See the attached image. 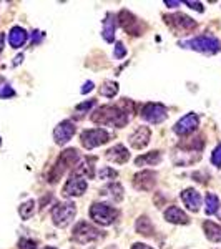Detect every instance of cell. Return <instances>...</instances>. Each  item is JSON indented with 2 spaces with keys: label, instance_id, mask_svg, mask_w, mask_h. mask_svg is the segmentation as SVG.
<instances>
[{
  "label": "cell",
  "instance_id": "cell-33",
  "mask_svg": "<svg viewBox=\"0 0 221 249\" xmlns=\"http://www.w3.org/2000/svg\"><path fill=\"white\" fill-rule=\"evenodd\" d=\"M118 176V173H116L115 170H111V168L105 166L102 171H100V178L102 179H108V178H116Z\"/></svg>",
  "mask_w": 221,
  "mask_h": 249
},
{
  "label": "cell",
  "instance_id": "cell-11",
  "mask_svg": "<svg viewBox=\"0 0 221 249\" xmlns=\"http://www.w3.org/2000/svg\"><path fill=\"white\" fill-rule=\"evenodd\" d=\"M88 183L83 176H77V175H72L70 178L67 179L65 186L62 190V195L65 198H75V196H82L83 193L87 191Z\"/></svg>",
  "mask_w": 221,
  "mask_h": 249
},
{
  "label": "cell",
  "instance_id": "cell-1",
  "mask_svg": "<svg viewBox=\"0 0 221 249\" xmlns=\"http://www.w3.org/2000/svg\"><path fill=\"white\" fill-rule=\"evenodd\" d=\"M92 122L96 124H103V126L123 128L130 122V115H128V110L120 105H105L100 107L95 113H92Z\"/></svg>",
  "mask_w": 221,
  "mask_h": 249
},
{
  "label": "cell",
  "instance_id": "cell-12",
  "mask_svg": "<svg viewBox=\"0 0 221 249\" xmlns=\"http://www.w3.org/2000/svg\"><path fill=\"white\" fill-rule=\"evenodd\" d=\"M198 124H200L198 115H196V113H188V115H184L182 120H178V122H176V124L173 126V131L176 135H180V136H186V135L193 133V131L198 128Z\"/></svg>",
  "mask_w": 221,
  "mask_h": 249
},
{
  "label": "cell",
  "instance_id": "cell-31",
  "mask_svg": "<svg viewBox=\"0 0 221 249\" xmlns=\"http://www.w3.org/2000/svg\"><path fill=\"white\" fill-rule=\"evenodd\" d=\"M211 163L215 164V166H221V144H218V146L213 150L211 153Z\"/></svg>",
  "mask_w": 221,
  "mask_h": 249
},
{
  "label": "cell",
  "instance_id": "cell-20",
  "mask_svg": "<svg viewBox=\"0 0 221 249\" xmlns=\"http://www.w3.org/2000/svg\"><path fill=\"white\" fill-rule=\"evenodd\" d=\"M115 30H116V17L113 14H107L105 20H103V30H102V37L105 38V42L108 43L115 42Z\"/></svg>",
  "mask_w": 221,
  "mask_h": 249
},
{
  "label": "cell",
  "instance_id": "cell-28",
  "mask_svg": "<svg viewBox=\"0 0 221 249\" xmlns=\"http://www.w3.org/2000/svg\"><path fill=\"white\" fill-rule=\"evenodd\" d=\"M118 93V83L115 82H110L107 80L102 87H100V95L102 96H107V98H113V96Z\"/></svg>",
  "mask_w": 221,
  "mask_h": 249
},
{
  "label": "cell",
  "instance_id": "cell-34",
  "mask_svg": "<svg viewBox=\"0 0 221 249\" xmlns=\"http://www.w3.org/2000/svg\"><path fill=\"white\" fill-rule=\"evenodd\" d=\"M95 100H90V102H85V103H82V105H78L75 110L78 111V113H88V110H90L92 107H95Z\"/></svg>",
  "mask_w": 221,
  "mask_h": 249
},
{
  "label": "cell",
  "instance_id": "cell-5",
  "mask_svg": "<svg viewBox=\"0 0 221 249\" xmlns=\"http://www.w3.org/2000/svg\"><path fill=\"white\" fill-rule=\"evenodd\" d=\"M75 214H77V206L75 203H58L52 210V221L57 228H67L68 224L74 221Z\"/></svg>",
  "mask_w": 221,
  "mask_h": 249
},
{
  "label": "cell",
  "instance_id": "cell-27",
  "mask_svg": "<svg viewBox=\"0 0 221 249\" xmlns=\"http://www.w3.org/2000/svg\"><path fill=\"white\" fill-rule=\"evenodd\" d=\"M34 213H35V201H34V199H29V201L20 204L18 214H20V218H22V219H30L32 216H34Z\"/></svg>",
  "mask_w": 221,
  "mask_h": 249
},
{
  "label": "cell",
  "instance_id": "cell-42",
  "mask_svg": "<svg viewBox=\"0 0 221 249\" xmlns=\"http://www.w3.org/2000/svg\"><path fill=\"white\" fill-rule=\"evenodd\" d=\"M0 144H2V138H0Z\"/></svg>",
  "mask_w": 221,
  "mask_h": 249
},
{
  "label": "cell",
  "instance_id": "cell-41",
  "mask_svg": "<svg viewBox=\"0 0 221 249\" xmlns=\"http://www.w3.org/2000/svg\"><path fill=\"white\" fill-rule=\"evenodd\" d=\"M108 249H116L115 246H110V248H108Z\"/></svg>",
  "mask_w": 221,
  "mask_h": 249
},
{
  "label": "cell",
  "instance_id": "cell-30",
  "mask_svg": "<svg viewBox=\"0 0 221 249\" xmlns=\"http://www.w3.org/2000/svg\"><path fill=\"white\" fill-rule=\"evenodd\" d=\"M113 55H115V58H123L127 55V48L125 45H123L122 42H116L115 43V50H113Z\"/></svg>",
  "mask_w": 221,
  "mask_h": 249
},
{
  "label": "cell",
  "instance_id": "cell-16",
  "mask_svg": "<svg viewBox=\"0 0 221 249\" xmlns=\"http://www.w3.org/2000/svg\"><path fill=\"white\" fill-rule=\"evenodd\" d=\"M182 201L184 206L188 208L190 211H198L200 206H202V195L195 190V188H188V190L182 191Z\"/></svg>",
  "mask_w": 221,
  "mask_h": 249
},
{
  "label": "cell",
  "instance_id": "cell-10",
  "mask_svg": "<svg viewBox=\"0 0 221 249\" xmlns=\"http://www.w3.org/2000/svg\"><path fill=\"white\" fill-rule=\"evenodd\" d=\"M165 18H166L168 25H170L175 32H178V34H188V32L196 29L195 20L184 14H173V15H168V17H165Z\"/></svg>",
  "mask_w": 221,
  "mask_h": 249
},
{
  "label": "cell",
  "instance_id": "cell-32",
  "mask_svg": "<svg viewBox=\"0 0 221 249\" xmlns=\"http://www.w3.org/2000/svg\"><path fill=\"white\" fill-rule=\"evenodd\" d=\"M18 249H37V243L32 241V239L23 238V239L18 241Z\"/></svg>",
  "mask_w": 221,
  "mask_h": 249
},
{
  "label": "cell",
  "instance_id": "cell-29",
  "mask_svg": "<svg viewBox=\"0 0 221 249\" xmlns=\"http://www.w3.org/2000/svg\"><path fill=\"white\" fill-rule=\"evenodd\" d=\"M12 96H15V90L5 78L0 77V98H12Z\"/></svg>",
  "mask_w": 221,
  "mask_h": 249
},
{
  "label": "cell",
  "instance_id": "cell-26",
  "mask_svg": "<svg viewBox=\"0 0 221 249\" xmlns=\"http://www.w3.org/2000/svg\"><path fill=\"white\" fill-rule=\"evenodd\" d=\"M218 210H220L218 196H216L215 193H208V195H206V206H204V213H206L208 216H211V214H216Z\"/></svg>",
  "mask_w": 221,
  "mask_h": 249
},
{
  "label": "cell",
  "instance_id": "cell-4",
  "mask_svg": "<svg viewBox=\"0 0 221 249\" xmlns=\"http://www.w3.org/2000/svg\"><path fill=\"white\" fill-rule=\"evenodd\" d=\"M118 211L108 203H93L90 208V218L100 226H110L116 219Z\"/></svg>",
  "mask_w": 221,
  "mask_h": 249
},
{
  "label": "cell",
  "instance_id": "cell-13",
  "mask_svg": "<svg viewBox=\"0 0 221 249\" xmlns=\"http://www.w3.org/2000/svg\"><path fill=\"white\" fill-rule=\"evenodd\" d=\"M156 184V173L150 170H143L133 176V186L138 191H151Z\"/></svg>",
  "mask_w": 221,
  "mask_h": 249
},
{
  "label": "cell",
  "instance_id": "cell-2",
  "mask_svg": "<svg viewBox=\"0 0 221 249\" xmlns=\"http://www.w3.org/2000/svg\"><path fill=\"white\" fill-rule=\"evenodd\" d=\"M183 48H190V50L200 52V53L213 55L221 52V42L213 35H198V37L186 40V42H180Z\"/></svg>",
  "mask_w": 221,
  "mask_h": 249
},
{
  "label": "cell",
  "instance_id": "cell-39",
  "mask_svg": "<svg viewBox=\"0 0 221 249\" xmlns=\"http://www.w3.org/2000/svg\"><path fill=\"white\" fill-rule=\"evenodd\" d=\"M3 42H5V35L0 34V53H2V50H3Z\"/></svg>",
  "mask_w": 221,
  "mask_h": 249
},
{
  "label": "cell",
  "instance_id": "cell-18",
  "mask_svg": "<svg viewBox=\"0 0 221 249\" xmlns=\"http://www.w3.org/2000/svg\"><path fill=\"white\" fill-rule=\"evenodd\" d=\"M165 219L168 223H173V224H188L190 223V218L186 216L182 208L178 206H170L166 211H165Z\"/></svg>",
  "mask_w": 221,
  "mask_h": 249
},
{
  "label": "cell",
  "instance_id": "cell-25",
  "mask_svg": "<svg viewBox=\"0 0 221 249\" xmlns=\"http://www.w3.org/2000/svg\"><path fill=\"white\" fill-rule=\"evenodd\" d=\"M135 230L138 234H143V236H151L155 232L153 223H151L150 218H147V216H142V218L136 219Z\"/></svg>",
  "mask_w": 221,
  "mask_h": 249
},
{
  "label": "cell",
  "instance_id": "cell-14",
  "mask_svg": "<svg viewBox=\"0 0 221 249\" xmlns=\"http://www.w3.org/2000/svg\"><path fill=\"white\" fill-rule=\"evenodd\" d=\"M77 131V126L75 123H72L70 120H65V122L58 123L54 130V138H55V143L57 144H67L68 142L72 140V136L75 135Z\"/></svg>",
  "mask_w": 221,
  "mask_h": 249
},
{
  "label": "cell",
  "instance_id": "cell-3",
  "mask_svg": "<svg viewBox=\"0 0 221 249\" xmlns=\"http://www.w3.org/2000/svg\"><path fill=\"white\" fill-rule=\"evenodd\" d=\"M77 161H78V151L75 150V148H68V150H65L62 155L58 156L55 166L52 168L50 175H48V181H50V183H57L58 179L63 176V173H65L68 168L75 166Z\"/></svg>",
  "mask_w": 221,
  "mask_h": 249
},
{
  "label": "cell",
  "instance_id": "cell-37",
  "mask_svg": "<svg viewBox=\"0 0 221 249\" xmlns=\"http://www.w3.org/2000/svg\"><path fill=\"white\" fill-rule=\"evenodd\" d=\"M131 249H153V248H150L148 244H143V243H135L133 246H131Z\"/></svg>",
  "mask_w": 221,
  "mask_h": 249
},
{
  "label": "cell",
  "instance_id": "cell-7",
  "mask_svg": "<svg viewBox=\"0 0 221 249\" xmlns=\"http://www.w3.org/2000/svg\"><path fill=\"white\" fill-rule=\"evenodd\" d=\"M110 140V135L107 133V130L103 128H92V130H85L80 136V142H82L83 148L87 150H93L96 146H102Z\"/></svg>",
  "mask_w": 221,
  "mask_h": 249
},
{
  "label": "cell",
  "instance_id": "cell-19",
  "mask_svg": "<svg viewBox=\"0 0 221 249\" xmlns=\"http://www.w3.org/2000/svg\"><path fill=\"white\" fill-rule=\"evenodd\" d=\"M27 38H29V34H27V30L22 29V27H12V30L9 32V43H10V47H14V48L23 47Z\"/></svg>",
  "mask_w": 221,
  "mask_h": 249
},
{
  "label": "cell",
  "instance_id": "cell-17",
  "mask_svg": "<svg viewBox=\"0 0 221 249\" xmlns=\"http://www.w3.org/2000/svg\"><path fill=\"white\" fill-rule=\"evenodd\" d=\"M107 160L111 163H116V164H125L128 160H130V153L123 144H115L111 146L110 150L107 151Z\"/></svg>",
  "mask_w": 221,
  "mask_h": 249
},
{
  "label": "cell",
  "instance_id": "cell-6",
  "mask_svg": "<svg viewBox=\"0 0 221 249\" xmlns=\"http://www.w3.org/2000/svg\"><path fill=\"white\" fill-rule=\"evenodd\" d=\"M103 232L100 230H96L95 226H92L87 221H80L77 223L74 230V234H72V239L77 241L80 244H88V243H95V241L102 239Z\"/></svg>",
  "mask_w": 221,
  "mask_h": 249
},
{
  "label": "cell",
  "instance_id": "cell-23",
  "mask_svg": "<svg viewBox=\"0 0 221 249\" xmlns=\"http://www.w3.org/2000/svg\"><path fill=\"white\" fill-rule=\"evenodd\" d=\"M203 230L206 238L213 241V243H221V226L213 221H204L203 223Z\"/></svg>",
  "mask_w": 221,
  "mask_h": 249
},
{
  "label": "cell",
  "instance_id": "cell-22",
  "mask_svg": "<svg viewBox=\"0 0 221 249\" xmlns=\"http://www.w3.org/2000/svg\"><path fill=\"white\" fill-rule=\"evenodd\" d=\"M162 161V153L160 151H150V153H145L135 160L136 166H155Z\"/></svg>",
  "mask_w": 221,
  "mask_h": 249
},
{
  "label": "cell",
  "instance_id": "cell-35",
  "mask_svg": "<svg viewBox=\"0 0 221 249\" xmlns=\"http://www.w3.org/2000/svg\"><path fill=\"white\" fill-rule=\"evenodd\" d=\"M184 5H188L190 9H193V10H198V12H204V9H203V3H200V2H190V0H184Z\"/></svg>",
  "mask_w": 221,
  "mask_h": 249
},
{
  "label": "cell",
  "instance_id": "cell-9",
  "mask_svg": "<svg viewBox=\"0 0 221 249\" xmlns=\"http://www.w3.org/2000/svg\"><path fill=\"white\" fill-rule=\"evenodd\" d=\"M118 22L122 25V29L127 32V34L131 35H142L145 32V23L140 18H136L131 12L128 10H122L118 14Z\"/></svg>",
  "mask_w": 221,
  "mask_h": 249
},
{
  "label": "cell",
  "instance_id": "cell-8",
  "mask_svg": "<svg viewBox=\"0 0 221 249\" xmlns=\"http://www.w3.org/2000/svg\"><path fill=\"white\" fill-rule=\"evenodd\" d=\"M140 115H142V118L145 122L158 124L168 118V110L162 103H147V105L142 108V113Z\"/></svg>",
  "mask_w": 221,
  "mask_h": 249
},
{
  "label": "cell",
  "instance_id": "cell-21",
  "mask_svg": "<svg viewBox=\"0 0 221 249\" xmlns=\"http://www.w3.org/2000/svg\"><path fill=\"white\" fill-rule=\"evenodd\" d=\"M95 161H96V158H93V156L82 160V163L75 168L74 175L83 176V178H85V176H88V178H93V176H95Z\"/></svg>",
  "mask_w": 221,
  "mask_h": 249
},
{
  "label": "cell",
  "instance_id": "cell-36",
  "mask_svg": "<svg viewBox=\"0 0 221 249\" xmlns=\"http://www.w3.org/2000/svg\"><path fill=\"white\" fill-rule=\"evenodd\" d=\"M93 82H85V85H83V88H82V93L85 95V93H88V91H92L93 90Z\"/></svg>",
  "mask_w": 221,
  "mask_h": 249
},
{
  "label": "cell",
  "instance_id": "cell-24",
  "mask_svg": "<svg viewBox=\"0 0 221 249\" xmlns=\"http://www.w3.org/2000/svg\"><path fill=\"white\" fill-rule=\"evenodd\" d=\"M103 195H107L110 199H113L115 203H120L123 199V188L120 183H110L103 188Z\"/></svg>",
  "mask_w": 221,
  "mask_h": 249
},
{
  "label": "cell",
  "instance_id": "cell-15",
  "mask_svg": "<svg viewBox=\"0 0 221 249\" xmlns=\"http://www.w3.org/2000/svg\"><path fill=\"white\" fill-rule=\"evenodd\" d=\"M150 138H151L150 128H148V126H138L133 133L130 135L128 143H130L131 148H135V150H142V148H145L148 143H150Z\"/></svg>",
  "mask_w": 221,
  "mask_h": 249
},
{
  "label": "cell",
  "instance_id": "cell-40",
  "mask_svg": "<svg viewBox=\"0 0 221 249\" xmlns=\"http://www.w3.org/2000/svg\"><path fill=\"white\" fill-rule=\"evenodd\" d=\"M43 249H57V248H52V246H47V248H43Z\"/></svg>",
  "mask_w": 221,
  "mask_h": 249
},
{
  "label": "cell",
  "instance_id": "cell-38",
  "mask_svg": "<svg viewBox=\"0 0 221 249\" xmlns=\"http://www.w3.org/2000/svg\"><path fill=\"white\" fill-rule=\"evenodd\" d=\"M165 5H166V7H171V9H175V7L182 5V2H171V0H165Z\"/></svg>",
  "mask_w": 221,
  "mask_h": 249
}]
</instances>
